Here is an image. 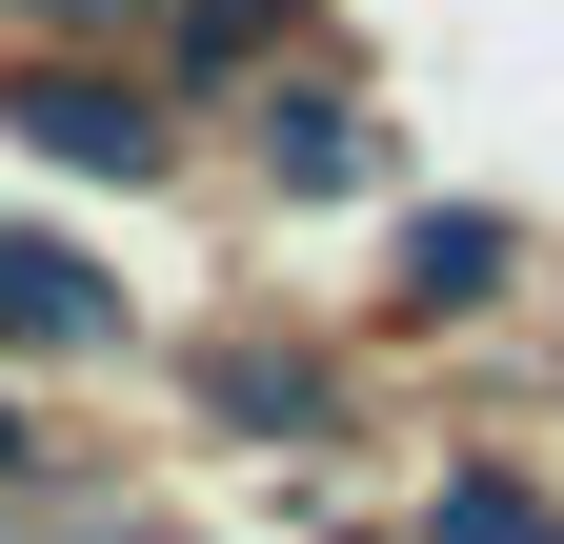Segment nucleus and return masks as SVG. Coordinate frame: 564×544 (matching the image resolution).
Instances as JSON below:
<instances>
[{"instance_id":"1","label":"nucleus","mask_w":564,"mask_h":544,"mask_svg":"<svg viewBox=\"0 0 564 544\" xmlns=\"http://www.w3.org/2000/svg\"><path fill=\"white\" fill-rule=\"evenodd\" d=\"M21 142H61V162H162V121H141V81H21Z\"/></svg>"},{"instance_id":"2","label":"nucleus","mask_w":564,"mask_h":544,"mask_svg":"<svg viewBox=\"0 0 564 544\" xmlns=\"http://www.w3.org/2000/svg\"><path fill=\"white\" fill-rule=\"evenodd\" d=\"M82 262H61V242H0V344H82Z\"/></svg>"},{"instance_id":"3","label":"nucleus","mask_w":564,"mask_h":544,"mask_svg":"<svg viewBox=\"0 0 564 544\" xmlns=\"http://www.w3.org/2000/svg\"><path fill=\"white\" fill-rule=\"evenodd\" d=\"M484 283H505V222H423L403 242V303H484Z\"/></svg>"},{"instance_id":"4","label":"nucleus","mask_w":564,"mask_h":544,"mask_svg":"<svg viewBox=\"0 0 564 544\" xmlns=\"http://www.w3.org/2000/svg\"><path fill=\"white\" fill-rule=\"evenodd\" d=\"M262 162H282V182H343L364 142H343V101H262Z\"/></svg>"},{"instance_id":"5","label":"nucleus","mask_w":564,"mask_h":544,"mask_svg":"<svg viewBox=\"0 0 564 544\" xmlns=\"http://www.w3.org/2000/svg\"><path fill=\"white\" fill-rule=\"evenodd\" d=\"M61 21H141V0H61Z\"/></svg>"}]
</instances>
